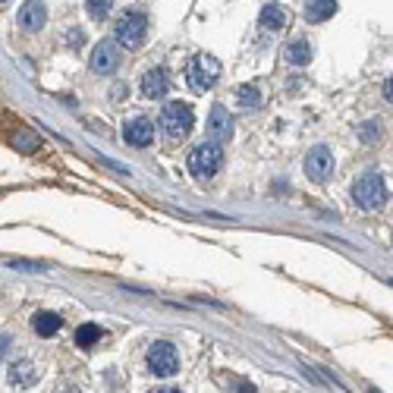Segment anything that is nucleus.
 <instances>
[{"mask_svg":"<svg viewBox=\"0 0 393 393\" xmlns=\"http://www.w3.org/2000/svg\"><path fill=\"white\" fill-rule=\"evenodd\" d=\"M145 35H148V16L142 10H135V6L123 10L117 16V22H113V38L123 48H139L145 41Z\"/></svg>","mask_w":393,"mask_h":393,"instance_id":"f257e3e1","label":"nucleus"},{"mask_svg":"<svg viewBox=\"0 0 393 393\" xmlns=\"http://www.w3.org/2000/svg\"><path fill=\"white\" fill-rule=\"evenodd\" d=\"M217 79H221V63L211 54H195L186 63V85L192 92H208Z\"/></svg>","mask_w":393,"mask_h":393,"instance_id":"f03ea898","label":"nucleus"},{"mask_svg":"<svg viewBox=\"0 0 393 393\" xmlns=\"http://www.w3.org/2000/svg\"><path fill=\"white\" fill-rule=\"evenodd\" d=\"M223 167V151L214 142H202L189 151V173L195 179H211Z\"/></svg>","mask_w":393,"mask_h":393,"instance_id":"7ed1b4c3","label":"nucleus"},{"mask_svg":"<svg viewBox=\"0 0 393 393\" xmlns=\"http://www.w3.org/2000/svg\"><path fill=\"white\" fill-rule=\"evenodd\" d=\"M352 202L365 211H378L384 202H387V186H384L381 173H365V177L356 179L352 186Z\"/></svg>","mask_w":393,"mask_h":393,"instance_id":"20e7f679","label":"nucleus"},{"mask_svg":"<svg viewBox=\"0 0 393 393\" xmlns=\"http://www.w3.org/2000/svg\"><path fill=\"white\" fill-rule=\"evenodd\" d=\"M195 113H192L189 104H183V101H170V104L160 111V130H164L170 139H183V135H189L192 123H195Z\"/></svg>","mask_w":393,"mask_h":393,"instance_id":"39448f33","label":"nucleus"},{"mask_svg":"<svg viewBox=\"0 0 393 393\" xmlns=\"http://www.w3.org/2000/svg\"><path fill=\"white\" fill-rule=\"evenodd\" d=\"M145 362H148V371L158 375V378H173L177 368H179V356H177V350H173V343H167V340L151 343Z\"/></svg>","mask_w":393,"mask_h":393,"instance_id":"423d86ee","label":"nucleus"},{"mask_svg":"<svg viewBox=\"0 0 393 393\" xmlns=\"http://www.w3.org/2000/svg\"><path fill=\"white\" fill-rule=\"evenodd\" d=\"M305 173L308 179H315V183H324V179H331L333 173V154L327 145H315L312 151L305 154Z\"/></svg>","mask_w":393,"mask_h":393,"instance_id":"0eeeda50","label":"nucleus"},{"mask_svg":"<svg viewBox=\"0 0 393 393\" xmlns=\"http://www.w3.org/2000/svg\"><path fill=\"white\" fill-rule=\"evenodd\" d=\"M123 142L132 148H148L154 142V123L148 117H130L123 123Z\"/></svg>","mask_w":393,"mask_h":393,"instance_id":"6e6552de","label":"nucleus"},{"mask_svg":"<svg viewBox=\"0 0 393 393\" xmlns=\"http://www.w3.org/2000/svg\"><path fill=\"white\" fill-rule=\"evenodd\" d=\"M208 139L214 142H230L233 139V117H230V111L223 104H214L208 113Z\"/></svg>","mask_w":393,"mask_h":393,"instance_id":"1a4fd4ad","label":"nucleus"},{"mask_svg":"<svg viewBox=\"0 0 393 393\" xmlns=\"http://www.w3.org/2000/svg\"><path fill=\"white\" fill-rule=\"evenodd\" d=\"M117 63H120V50H117V44H113L111 38L95 44V50H92V73L107 76V73H113V69H117Z\"/></svg>","mask_w":393,"mask_h":393,"instance_id":"9d476101","label":"nucleus"},{"mask_svg":"<svg viewBox=\"0 0 393 393\" xmlns=\"http://www.w3.org/2000/svg\"><path fill=\"white\" fill-rule=\"evenodd\" d=\"M48 19V10H44V0H25L19 6V29L22 32H38Z\"/></svg>","mask_w":393,"mask_h":393,"instance_id":"9b49d317","label":"nucleus"},{"mask_svg":"<svg viewBox=\"0 0 393 393\" xmlns=\"http://www.w3.org/2000/svg\"><path fill=\"white\" fill-rule=\"evenodd\" d=\"M142 95L145 98H160V95H167L170 92V76H167V69H160V67H154V69H148L145 76H142Z\"/></svg>","mask_w":393,"mask_h":393,"instance_id":"f8f14e48","label":"nucleus"},{"mask_svg":"<svg viewBox=\"0 0 393 393\" xmlns=\"http://www.w3.org/2000/svg\"><path fill=\"white\" fill-rule=\"evenodd\" d=\"M287 22H289V10L287 6H280V4H264L261 6V25L264 29H287Z\"/></svg>","mask_w":393,"mask_h":393,"instance_id":"ddd939ff","label":"nucleus"},{"mask_svg":"<svg viewBox=\"0 0 393 393\" xmlns=\"http://www.w3.org/2000/svg\"><path fill=\"white\" fill-rule=\"evenodd\" d=\"M63 318L57 312H38L35 318H32V331L38 333V337H54L57 331H60Z\"/></svg>","mask_w":393,"mask_h":393,"instance_id":"4468645a","label":"nucleus"},{"mask_svg":"<svg viewBox=\"0 0 393 393\" xmlns=\"http://www.w3.org/2000/svg\"><path fill=\"white\" fill-rule=\"evenodd\" d=\"M337 13V0H308L305 4V19L308 22H324Z\"/></svg>","mask_w":393,"mask_h":393,"instance_id":"2eb2a0df","label":"nucleus"},{"mask_svg":"<svg viewBox=\"0 0 393 393\" xmlns=\"http://www.w3.org/2000/svg\"><path fill=\"white\" fill-rule=\"evenodd\" d=\"M10 381L16 384V387H32V384L38 381V368L32 362H16V365H10Z\"/></svg>","mask_w":393,"mask_h":393,"instance_id":"dca6fc26","label":"nucleus"},{"mask_svg":"<svg viewBox=\"0 0 393 393\" xmlns=\"http://www.w3.org/2000/svg\"><path fill=\"white\" fill-rule=\"evenodd\" d=\"M308 60H312V44H308L305 38H296L287 48V63L289 67H305Z\"/></svg>","mask_w":393,"mask_h":393,"instance_id":"f3484780","label":"nucleus"},{"mask_svg":"<svg viewBox=\"0 0 393 393\" xmlns=\"http://www.w3.org/2000/svg\"><path fill=\"white\" fill-rule=\"evenodd\" d=\"M104 337V331H101L98 324H82L79 331H76V346H82V350H92L98 340Z\"/></svg>","mask_w":393,"mask_h":393,"instance_id":"a211bd4d","label":"nucleus"},{"mask_svg":"<svg viewBox=\"0 0 393 393\" xmlns=\"http://www.w3.org/2000/svg\"><path fill=\"white\" fill-rule=\"evenodd\" d=\"M236 101H240V107H246V111H252V107L261 104V92L255 85H242L240 92H236Z\"/></svg>","mask_w":393,"mask_h":393,"instance_id":"6ab92c4d","label":"nucleus"},{"mask_svg":"<svg viewBox=\"0 0 393 393\" xmlns=\"http://www.w3.org/2000/svg\"><path fill=\"white\" fill-rule=\"evenodd\" d=\"M85 6L92 19H107V13H111V0H85Z\"/></svg>","mask_w":393,"mask_h":393,"instance_id":"aec40b11","label":"nucleus"},{"mask_svg":"<svg viewBox=\"0 0 393 393\" xmlns=\"http://www.w3.org/2000/svg\"><path fill=\"white\" fill-rule=\"evenodd\" d=\"M16 145L29 151V148H35V145H38V139H32V135H25V132H22V135H19V142H16Z\"/></svg>","mask_w":393,"mask_h":393,"instance_id":"412c9836","label":"nucleus"},{"mask_svg":"<svg viewBox=\"0 0 393 393\" xmlns=\"http://www.w3.org/2000/svg\"><path fill=\"white\" fill-rule=\"evenodd\" d=\"M233 393H255V384H249V381H240L233 387Z\"/></svg>","mask_w":393,"mask_h":393,"instance_id":"4be33fe9","label":"nucleus"},{"mask_svg":"<svg viewBox=\"0 0 393 393\" xmlns=\"http://www.w3.org/2000/svg\"><path fill=\"white\" fill-rule=\"evenodd\" d=\"M10 343H13L10 337H0V362H4V356H6V350H10Z\"/></svg>","mask_w":393,"mask_h":393,"instance_id":"5701e85b","label":"nucleus"},{"mask_svg":"<svg viewBox=\"0 0 393 393\" xmlns=\"http://www.w3.org/2000/svg\"><path fill=\"white\" fill-rule=\"evenodd\" d=\"M375 132H378L375 126H365V132H359V135H365V139H375Z\"/></svg>","mask_w":393,"mask_h":393,"instance_id":"b1692460","label":"nucleus"},{"mask_svg":"<svg viewBox=\"0 0 393 393\" xmlns=\"http://www.w3.org/2000/svg\"><path fill=\"white\" fill-rule=\"evenodd\" d=\"M151 393H183V390H177V387H158V390H151Z\"/></svg>","mask_w":393,"mask_h":393,"instance_id":"393cba45","label":"nucleus"},{"mask_svg":"<svg viewBox=\"0 0 393 393\" xmlns=\"http://www.w3.org/2000/svg\"><path fill=\"white\" fill-rule=\"evenodd\" d=\"M63 393H79V390H63Z\"/></svg>","mask_w":393,"mask_h":393,"instance_id":"a878e982","label":"nucleus"},{"mask_svg":"<svg viewBox=\"0 0 393 393\" xmlns=\"http://www.w3.org/2000/svg\"><path fill=\"white\" fill-rule=\"evenodd\" d=\"M371 393H378V390H371Z\"/></svg>","mask_w":393,"mask_h":393,"instance_id":"bb28decb","label":"nucleus"},{"mask_svg":"<svg viewBox=\"0 0 393 393\" xmlns=\"http://www.w3.org/2000/svg\"><path fill=\"white\" fill-rule=\"evenodd\" d=\"M0 4H4V0H0Z\"/></svg>","mask_w":393,"mask_h":393,"instance_id":"cd10ccee","label":"nucleus"}]
</instances>
